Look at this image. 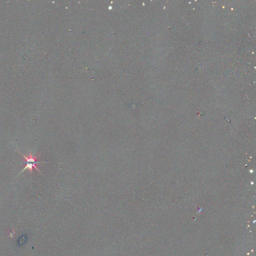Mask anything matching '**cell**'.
I'll return each instance as SVG.
<instances>
[{
	"label": "cell",
	"instance_id": "6da1fadb",
	"mask_svg": "<svg viewBox=\"0 0 256 256\" xmlns=\"http://www.w3.org/2000/svg\"><path fill=\"white\" fill-rule=\"evenodd\" d=\"M19 151L20 153L21 154H22V156L24 157L25 159L26 160V162L23 163H33V164H37L42 163V162H38L37 161V160L38 159L39 156L40 155H39L37 156L34 157L32 155L31 153L28 157H26V156L24 155V154H23L21 151Z\"/></svg>",
	"mask_w": 256,
	"mask_h": 256
},
{
	"label": "cell",
	"instance_id": "7a4b0ae2",
	"mask_svg": "<svg viewBox=\"0 0 256 256\" xmlns=\"http://www.w3.org/2000/svg\"><path fill=\"white\" fill-rule=\"evenodd\" d=\"M24 164H26V166H25V167L23 169V170H22V172H20V174H21L22 173L24 172V171L26 170V169H28L29 171V172H30V173H32V172H33V168L36 169L38 172L41 173L40 170H39V169L37 168V165H36L37 164H36L28 163H24ZM20 174H19V175H20Z\"/></svg>",
	"mask_w": 256,
	"mask_h": 256
}]
</instances>
